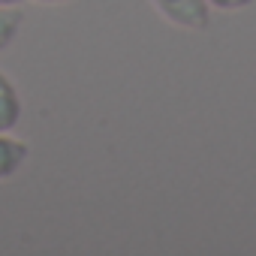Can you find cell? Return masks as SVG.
Masks as SVG:
<instances>
[{
    "label": "cell",
    "mask_w": 256,
    "mask_h": 256,
    "mask_svg": "<svg viewBox=\"0 0 256 256\" xmlns=\"http://www.w3.org/2000/svg\"><path fill=\"white\" fill-rule=\"evenodd\" d=\"M34 4H42V6H60V4H70V0H34Z\"/></svg>",
    "instance_id": "obj_6"
},
{
    "label": "cell",
    "mask_w": 256,
    "mask_h": 256,
    "mask_svg": "<svg viewBox=\"0 0 256 256\" xmlns=\"http://www.w3.org/2000/svg\"><path fill=\"white\" fill-rule=\"evenodd\" d=\"M22 22L24 16L18 6H0V52H6L12 46V40L22 30Z\"/></svg>",
    "instance_id": "obj_4"
},
{
    "label": "cell",
    "mask_w": 256,
    "mask_h": 256,
    "mask_svg": "<svg viewBox=\"0 0 256 256\" xmlns=\"http://www.w3.org/2000/svg\"><path fill=\"white\" fill-rule=\"evenodd\" d=\"M28 157H30L28 142L16 139L12 133H0V181L12 178V175L24 166Z\"/></svg>",
    "instance_id": "obj_3"
},
{
    "label": "cell",
    "mask_w": 256,
    "mask_h": 256,
    "mask_svg": "<svg viewBox=\"0 0 256 256\" xmlns=\"http://www.w3.org/2000/svg\"><path fill=\"white\" fill-rule=\"evenodd\" d=\"M22 96L12 84V78L6 72H0V133H12L18 120H22Z\"/></svg>",
    "instance_id": "obj_2"
},
{
    "label": "cell",
    "mask_w": 256,
    "mask_h": 256,
    "mask_svg": "<svg viewBox=\"0 0 256 256\" xmlns=\"http://www.w3.org/2000/svg\"><path fill=\"white\" fill-rule=\"evenodd\" d=\"M24 0H0V6H22Z\"/></svg>",
    "instance_id": "obj_7"
},
{
    "label": "cell",
    "mask_w": 256,
    "mask_h": 256,
    "mask_svg": "<svg viewBox=\"0 0 256 256\" xmlns=\"http://www.w3.org/2000/svg\"><path fill=\"white\" fill-rule=\"evenodd\" d=\"M154 10L181 30H205L211 22L208 0H151Z\"/></svg>",
    "instance_id": "obj_1"
},
{
    "label": "cell",
    "mask_w": 256,
    "mask_h": 256,
    "mask_svg": "<svg viewBox=\"0 0 256 256\" xmlns=\"http://www.w3.org/2000/svg\"><path fill=\"white\" fill-rule=\"evenodd\" d=\"M253 0H208L211 10H220V12H238V10H247Z\"/></svg>",
    "instance_id": "obj_5"
}]
</instances>
